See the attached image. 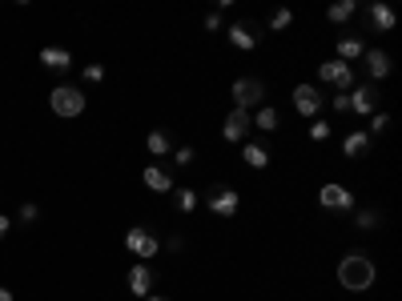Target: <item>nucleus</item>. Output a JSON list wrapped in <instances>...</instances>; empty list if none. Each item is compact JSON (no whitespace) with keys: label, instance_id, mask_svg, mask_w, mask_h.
I'll return each instance as SVG.
<instances>
[{"label":"nucleus","instance_id":"9","mask_svg":"<svg viewBox=\"0 0 402 301\" xmlns=\"http://www.w3.org/2000/svg\"><path fill=\"white\" fill-rule=\"evenodd\" d=\"M318 205H322V209H342V213H346V209H354V193L342 185V181H326V185L318 189Z\"/></svg>","mask_w":402,"mask_h":301},{"label":"nucleus","instance_id":"36","mask_svg":"<svg viewBox=\"0 0 402 301\" xmlns=\"http://www.w3.org/2000/svg\"><path fill=\"white\" fill-rule=\"evenodd\" d=\"M145 301H169V297H165V293H149Z\"/></svg>","mask_w":402,"mask_h":301},{"label":"nucleus","instance_id":"33","mask_svg":"<svg viewBox=\"0 0 402 301\" xmlns=\"http://www.w3.org/2000/svg\"><path fill=\"white\" fill-rule=\"evenodd\" d=\"M334 109H338V113H350V100H346V93H338V97H334Z\"/></svg>","mask_w":402,"mask_h":301},{"label":"nucleus","instance_id":"2","mask_svg":"<svg viewBox=\"0 0 402 301\" xmlns=\"http://www.w3.org/2000/svg\"><path fill=\"white\" fill-rule=\"evenodd\" d=\"M49 109H52L57 117H81V113L88 109V97H85L76 85H57V88L49 93Z\"/></svg>","mask_w":402,"mask_h":301},{"label":"nucleus","instance_id":"35","mask_svg":"<svg viewBox=\"0 0 402 301\" xmlns=\"http://www.w3.org/2000/svg\"><path fill=\"white\" fill-rule=\"evenodd\" d=\"M0 301H13V289H4V285H0Z\"/></svg>","mask_w":402,"mask_h":301},{"label":"nucleus","instance_id":"26","mask_svg":"<svg viewBox=\"0 0 402 301\" xmlns=\"http://www.w3.org/2000/svg\"><path fill=\"white\" fill-rule=\"evenodd\" d=\"M330 121H322V117H314V121H310V129H306V133H310V141H330Z\"/></svg>","mask_w":402,"mask_h":301},{"label":"nucleus","instance_id":"10","mask_svg":"<svg viewBox=\"0 0 402 301\" xmlns=\"http://www.w3.org/2000/svg\"><path fill=\"white\" fill-rule=\"evenodd\" d=\"M125 285H129V293H133V297L145 301V297L153 293V285H157V273H153V265H149V261H137L133 269H129Z\"/></svg>","mask_w":402,"mask_h":301},{"label":"nucleus","instance_id":"20","mask_svg":"<svg viewBox=\"0 0 402 301\" xmlns=\"http://www.w3.org/2000/svg\"><path fill=\"white\" fill-rule=\"evenodd\" d=\"M40 64L52 69V73H64V69L73 64V52L69 49H40Z\"/></svg>","mask_w":402,"mask_h":301},{"label":"nucleus","instance_id":"24","mask_svg":"<svg viewBox=\"0 0 402 301\" xmlns=\"http://www.w3.org/2000/svg\"><path fill=\"white\" fill-rule=\"evenodd\" d=\"M173 201H177L181 213H193V209H197V193H193V189H173Z\"/></svg>","mask_w":402,"mask_h":301},{"label":"nucleus","instance_id":"32","mask_svg":"<svg viewBox=\"0 0 402 301\" xmlns=\"http://www.w3.org/2000/svg\"><path fill=\"white\" fill-rule=\"evenodd\" d=\"M165 249H169V253H181V249H185V237H169V241H165Z\"/></svg>","mask_w":402,"mask_h":301},{"label":"nucleus","instance_id":"34","mask_svg":"<svg viewBox=\"0 0 402 301\" xmlns=\"http://www.w3.org/2000/svg\"><path fill=\"white\" fill-rule=\"evenodd\" d=\"M8 229H13V221H8V217L0 213V237H4V233H8Z\"/></svg>","mask_w":402,"mask_h":301},{"label":"nucleus","instance_id":"27","mask_svg":"<svg viewBox=\"0 0 402 301\" xmlns=\"http://www.w3.org/2000/svg\"><path fill=\"white\" fill-rule=\"evenodd\" d=\"M386 125H390V113H374V117H370L366 137H382V133H386Z\"/></svg>","mask_w":402,"mask_h":301},{"label":"nucleus","instance_id":"19","mask_svg":"<svg viewBox=\"0 0 402 301\" xmlns=\"http://www.w3.org/2000/svg\"><path fill=\"white\" fill-rule=\"evenodd\" d=\"M241 161L262 173L265 165H270V149H265V145H258V141H246V145H241Z\"/></svg>","mask_w":402,"mask_h":301},{"label":"nucleus","instance_id":"11","mask_svg":"<svg viewBox=\"0 0 402 301\" xmlns=\"http://www.w3.org/2000/svg\"><path fill=\"white\" fill-rule=\"evenodd\" d=\"M250 129H253V121H250L246 109H229L226 125H222V137H226L229 145H246V141H250Z\"/></svg>","mask_w":402,"mask_h":301},{"label":"nucleus","instance_id":"8","mask_svg":"<svg viewBox=\"0 0 402 301\" xmlns=\"http://www.w3.org/2000/svg\"><path fill=\"white\" fill-rule=\"evenodd\" d=\"M346 100H350V113L358 117H374L378 113V85H354L350 93H346Z\"/></svg>","mask_w":402,"mask_h":301},{"label":"nucleus","instance_id":"12","mask_svg":"<svg viewBox=\"0 0 402 301\" xmlns=\"http://www.w3.org/2000/svg\"><path fill=\"white\" fill-rule=\"evenodd\" d=\"M362 61H366V73H370V85H378V81H386L390 76V52H382V49H366L362 52Z\"/></svg>","mask_w":402,"mask_h":301},{"label":"nucleus","instance_id":"17","mask_svg":"<svg viewBox=\"0 0 402 301\" xmlns=\"http://www.w3.org/2000/svg\"><path fill=\"white\" fill-rule=\"evenodd\" d=\"M370 25H374L378 33H390V28L398 25V16H394V8H390V4L374 0V4H370Z\"/></svg>","mask_w":402,"mask_h":301},{"label":"nucleus","instance_id":"21","mask_svg":"<svg viewBox=\"0 0 402 301\" xmlns=\"http://www.w3.org/2000/svg\"><path fill=\"white\" fill-rule=\"evenodd\" d=\"M145 149H149V157H169V153H173L169 133H165V129H153L149 137H145Z\"/></svg>","mask_w":402,"mask_h":301},{"label":"nucleus","instance_id":"13","mask_svg":"<svg viewBox=\"0 0 402 301\" xmlns=\"http://www.w3.org/2000/svg\"><path fill=\"white\" fill-rule=\"evenodd\" d=\"M226 37H229V45H234V49H241V52H253V49H258V33H253L250 25H241V20H234V25L226 28Z\"/></svg>","mask_w":402,"mask_h":301},{"label":"nucleus","instance_id":"29","mask_svg":"<svg viewBox=\"0 0 402 301\" xmlns=\"http://www.w3.org/2000/svg\"><path fill=\"white\" fill-rule=\"evenodd\" d=\"M37 217H40V209L33 205V201H25V205H21V221H25V225H33Z\"/></svg>","mask_w":402,"mask_h":301},{"label":"nucleus","instance_id":"5","mask_svg":"<svg viewBox=\"0 0 402 301\" xmlns=\"http://www.w3.org/2000/svg\"><path fill=\"white\" fill-rule=\"evenodd\" d=\"M322 105H326V97H322V88H318V85L306 81V85L294 88V113H302L306 121H314V117L322 113Z\"/></svg>","mask_w":402,"mask_h":301},{"label":"nucleus","instance_id":"16","mask_svg":"<svg viewBox=\"0 0 402 301\" xmlns=\"http://www.w3.org/2000/svg\"><path fill=\"white\" fill-rule=\"evenodd\" d=\"M362 52H366V45H362L358 37H342L338 45H334V61H342V64L362 61Z\"/></svg>","mask_w":402,"mask_h":301},{"label":"nucleus","instance_id":"28","mask_svg":"<svg viewBox=\"0 0 402 301\" xmlns=\"http://www.w3.org/2000/svg\"><path fill=\"white\" fill-rule=\"evenodd\" d=\"M193 157H197V149L193 145H181V149H173V161L185 169V165H193Z\"/></svg>","mask_w":402,"mask_h":301},{"label":"nucleus","instance_id":"3","mask_svg":"<svg viewBox=\"0 0 402 301\" xmlns=\"http://www.w3.org/2000/svg\"><path fill=\"white\" fill-rule=\"evenodd\" d=\"M229 97H234V109H262L265 105V85L258 81V76H238L234 81V88H229Z\"/></svg>","mask_w":402,"mask_h":301},{"label":"nucleus","instance_id":"25","mask_svg":"<svg viewBox=\"0 0 402 301\" xmlns=\"http://www.w3.org/2000/svg\"><path fill=\"white\" fill-rule=\"evenodd\" d=\"M289 25H294V13H289V8H277V13L270 16V33H286Z\"/></svg>","mask_w":402,"mask_h":301},{"label":"nucleus","instance_id":"14","mask_svg":"<svg viewBox=\"0 0 402 301\" xmlns=\"http://www.w3.org/2000/svg\"><path fill=\"white\" fill-rule=\"evenodd\" d=\"M250 121H253V129H258V133H277V129H282V113H277L274 105H262V109H253Z\"/></svg>","mask_w":402,"mask_h":301},{"label":"nucleus","instance_id":"23","mask_svg":"<svg viewBox=\"0 0 402 301\" xmlns=\"http://www.w3.org/2000/svg\"><path fill=\"white\" fill-rule=\"evenodd\" d=\"M354 225L362 229V233H370V229L382 225V213H378V209H358V213H354Z\"/></svg>","mask_w":402,"mask_h":301},{"label":"nucleus","instance_id":"1","mask_svg":"<svg viewBox=\"0 0 402 301\" xmlns=\"http://www.w3.org/2000/svg\"><path fill=\"white\" fill-rule=\"evenodd\" d=\"M374 281H378V265L366 249H350L338 261V285L346 289V293H366Z\"/></svg>","mask_w":402,"mask_h":301},{"label":"nucleus","instance_id":"30","mask_svg":"<svg viewBox=\"0 0 402 301\" xmlns=\"http://www.w3.org/2000/svg\"><path fill=\"white\" fill-rule=\"evenodd\" d=\"M222 28H226L222 13H209V16H205V33H222Z\"/></svg>","mask_w":402,"mask_h":301},{"label":"nucleus","instance_id":"6","mask_svg":"<svg viewBox=\"0 0 402 301\" xmlns=\"http://www.w3.org/2000/svg\"><path fill=\"white\" fill-rule=\"evenodd\" d=\"M125 249L133 253V257H141V261H145V257H157V249H161V241L153 237L149 229L145 225H133L125 233Z\"/></svg>","mask_w":402,"mask_h":301},{"label":"nucleus","instance_id":"4","mask_svg":"<svg viewBox=\"0 0 402 301\" xmlns=\"http://www.w3.org/2000/svg\"><path fill=\"white\" fill-rule=\"evenodd\" d=\"M318 81H322V85H334L338 93H350V88L358 85V81H354V64H342V61H334V57L318 64Z\"/></svg>","mask_w":402,"mask_h":301},{"label":"nucleus","instance_id":"15","mask_svg":"<svg viewBox=\"0 0 402 301\" xmlns=\"http://www.w3.org/2000/svg\"><path fill=\"white\" fill-rule=\"evenodd\" d=\"M141 181H145V189H153V193H173V177H169V169H161V165H149V169L141 173Z\"/></svg>","mask_w":402,"mask_h":301},{"label":"nucleus","instance_id":"22","mask_svg":"<svg viewBox=\"0 0 402 301\" xmlns=\"http://www.w3.org/2000/svg\"><path fill=\"white\" fill-rule=\"evenodd\" d=\"M354 13H358V4H354V0H334V4L326 8V20H330V25H346Z\"/></svg>","mask_w":402,"mask_h":301},{"label":"nucleus","instance_id":"7","mask_svg":"<svg viewBox=\"0 0 402 301\" xmlns=\"http://www.w3.org/2000/svg\"><path fill=\"white\" fill-rule=\"evenodd\" d=\"M238 209H241L238 189H229V185H214V189H209V213H214V217H238Z\"/></svg>","mask_w":402,"mask_h":301},{"label":"nucleus","instance_id":"18","mask_svg":"<svg viewBox=\"0 0 402 301\" xmlns=\"http://www.w3.org/2000/svg\"><path fill=\"white\" fill-rule=\"evenodd\" d=\"M366 153H370V137H366V129L346 133V141H342V157H366Z\"/></svg>","mask_w":402,"mask_h":301},{"label":"nucleus","instance_id":"31","mask_svg":"<svg viewBox=\"0 0 402 301\" xmlns=\"http://www.w3.org/2000/svg\"><path fill=\"white\" fill-rule=\"evenodd\" d=\"M85 81H93V85L105 81V69H100V64H85Z\"/></svg>","mask_w":402,"mask_h":301}]
</instances>
